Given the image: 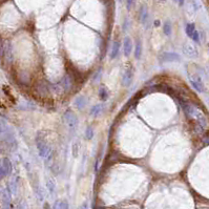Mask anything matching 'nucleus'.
<instances>
[{
  "instance_id": "obj_34",
  "label": "nucleus",
  "mask_w": 209,
  "mask_h": 209,
  "mask_svg": "<svg viewBox=\"0 0 209 209\" xmlns=\"http://www.w3.org/2000/svg\"><path fill=\"white\" fill-rule=\"evenodd\" d=\"M160 1H162V2H165V1H166V0H160Z\"/></svg>"
},
{
  "instance_id": "obj_25",
  "label": "nucleus",
  "mask_w": 209,
  "mask_h": 209,
  "mask_svg": "<svg viewBox=\"0 0 209 209\" xmlns=\"http://www.w3.org/2000/svg\"><path fill=\"white\" fill-rule=\"evenodd\" d=\"M6 171H4L3 167H2L1 162H0V180H2L3 178H6Z\"/></svg>"
},
{
  "instance_id": "obj_29",
  "label": "nucleus",
  "mask_w": 209,
  "mask_h": 209,
  "mask_svg": "<svg viewBox=\"0 0 209 209\" xmlns=\"http://www.w3.org/2000/svg\"><path fill=\"white\" fill-rule=\"evenodd\" d=\"M43 209H52V207H50V205L47 202H45L43 204Z\"/></svg>"
},
{
  "instance_id": "obj_27",
  "label": "nucleus",
  "mask_w": 209,
  "mask_h": 209,
  "mask_svg": "<svg viewBox=\"0 0 209 209\" xmlns=\"http://www.w3.org/2000/svg\"><path fill=\"white\" fill-rule=\"evenodd\" d=\"M132 3H134V0H126V9L128 10V11L131 9Z\"/></svg>"
},
{
  "instance_id": "obj_36",
  "label": "nucleus",
  "mask_w": 209,
  "mask_h": 209,
  "mask_svg": "<svg viewBox=\"0 0 209 209\" xmlns=\"http://www.w3.org/2000/svg\"><path fill=\"white\" fill-rule=\"evenodd\" d=\"M119 1H120V2H121V1H122V0H119Z\"/></svg>"
},
{
  "instance_id": "obj_33",
  "label": "nucleus",
  "mask_w": 209,
  "mask_h": 209,
  "mask_svg": "<svg viewBox=\"0 0 209 209\" xmlns=\"http://www.w3.org/2000/svg\"><path fill=\"white\" fill-rule=\"evenodd\" d=\"M173 2H179V0H173Z\"/></svg>"
},
{
  "instance_id": "obj_19",
  "label": "nucleus",
  "mask_w": 209,
  "mask_h": 209,
  "mask_svg": "<svg viewBox=\"0 0 209 209\" xmlns=\"http://www.w3.org/2000/svg\"><path fill=\"white\" fill-rule=\"evenodd\" d=\"M53 209H70V205L66 201H56Z\"/></svg>"
},
{
  "instance_id": "obj_11",
  "label": "nucleus",
  "mask_w": 209,
  "mask_h": 209,
  "mask_svg": "<svg viewBox=\"0 0 209 209\" xmlns=\"http://www.w3.org/2000/svg\"><path fill=\"white\" fill-rule=\"evenodd\" d=\"M98 96H99V99L102 101V102H105L108 100L109 98V90L108 88L106 87L104 84H102V85L99 87V90H98Z\"/></svg>"
},
{
  "instance_id": "obj_24",
  "label": "nucleus",
  "mask_w": 209,
  "mask_h": 209,
  "mask_svg": "<svg viewBox=\"0 0 209 209\" xmlns=\"http://www.w3.org/2000/svg\"><path fill=\"white\" fill-rule=\"evenodd\" d=\"M191 39H192L195 43H200V34H199L198 30H195V32L193 33V35H192V37H191Z\"/></svg>"
},
{
  "instance_id": "obj_2",
  "label": "nucleus",
  "mask_w": 209,
  "mask_h": 209,
  "mask_svg": "<svg viewBox=\"0 0 209 209\" xmlns=\"http://www.w3.org/2000/svg\"><path fill=\"white\" fill-rule=\"evenodd\" d=\"M35 142H36V147L38 149V152H39V155L42 159L46 160V162H48L53 157V149L52 146L46 141V138L42 135V131L38 132Z\"/></svg>"
},
{
  "instance_id": "obj_12",
  "label": "nucleus",
  "mask_w": 209,
  "mask_h": 209,
  "mask_svg": "<svg viewBox=\"0 0 209 209\" xmlns=\"http://www.w3.org/2000/svg\"><path fill=\"white\" fill-rule=\"evenodd\" d=\"M103 109H104L103 104H96V105H94L93 107L90 108V115L91 117H94V118H97V117H99L102 114Z\"/></svg>"
},
{
  "instance_id": "obj_13",
  "label": "nucleus",
  "mask_w": 209,
  "mask_h": 209,
  "mask_svg": "<svg viewBox=\"0 0 209 209\" xmlns=\"http://www.w3.org/2000/svg\"><path fill=\"white\" fill-rule=\"evenodd\" d=\"M1 165H2V167H3L6 175H11V173L13 172V165H12V162L10 161V159L3 158L1 161Z\"/></svg>"
},
{
  "instance_id": "obj_20",
  "label": "nucleus",
  "mask_w": 209,
  "mask_h": 209,
  "mask_svg": "<svg viewBox=\"0 0 209 209\" xmlns=\"http://www.w3.org/2000/svg\"><path fill=\"white\" fill-rule=\"evenodd\" d=\"M197 30V29H195V25L193 23H187L185 26V32H186V35H187L188 37L191 38L193 35V33Z\"/></svg>"
},
{
  "instance_id": "obj_4",
  "label": "nucleus",
  "mask_w": 209,
  "mask_h": 209,
  "mask_svg": "<svg viewBox=\"0 0 209 209\" xmlns=\"http://www.w3.org/2000/svg\"><path fill=\"white\" fill-rule=\"evenodd\" d=\"M188 80L192 85V87L198 93H204L205 91V85H204V82L202 78L200 77V75H198V74H189L188 75Z\"/></svg>"
},
{
  "instance_id": "obj_22",
  "label": "nucleus",
  "mask_w": 209,
  "mask_h": 209,
  "mask_svg": "<svg viewBox=\"0 0 209 209\" xmlns=\"http://www.w3.org/2000/svg\"><path fill=\"white\" fill-rule=\"evenodd\" d=\"M79 150H80V144H79L78 141H74L72 145V152L74 158H77L79 155Z\"/></svg>"
},
{
  "instance_id": "obj_28",
  "label": "nucleus",
  "mask_w": 209,
  "mask_h": 209,
  "mask_svg": "<svg viewBox=\"0 0 209 209\" xmlns=\"http://www.w3.org/2000/svg\"><path fill=\"white\" fill-rule=\"evenodd\" d=\"M79 209H90V208H88V203L87 202H84L82 205L80 206V208H79Z\"/></svg>"
},
{
  "instance_id": "obj_18",
  "label": "nucleus",
  "mask_w": 209,
  "mask_h": 209,
  "mask_svg": "<svg viewBox=\"0 0 209 209\" xmlns=\"http://www.w3.org/2000/svg\"><path fill=\"white\" fill-rule=\"evenodd\" d=\"M163 32H164V34L166 35L167 37L171 36L172 34V26H171V22L166 20L165 21V23L163 24Z\"/></svg>"
},
{
  "instance_id": "obj_26",
  "label": "nucleus",
  "mask_w": 209,
  "mask_h": 209,
  "mask_svg": "<svg viewBox=\"0 0 209 209\" xmlns=\"http://www.w3.org/2000/svg\"><path fill=\"white\" fill-rule=\"evenodd\" d=\"M100 76H102V70H98V73H97L96 75H95V77H94V79H93V80L95 81V82H97V81H98L99 79L101 78Z\"/></svg>"
},
{
  "instance_id": "obj_30",
  "label": "nucleus",
  "mask_w": 209,
  "mask_h": 209,
  "mask_svg": "<svg viewBox=\"0 0 209 209\" xmlns=\"http://www.w3.org/2000/svg\"><path fill=\"white\" fill-rule=\"evenodd\" d=\"M2 134H4V126H3V124L0 122V135H2Z\"/></svg>"
},
{
  "instance_id": "obj_35",
  "label": "nucleus",
  "mask_w": 209,
  "mask_h": 209,
  "mask_svg": "<svg viewBox=\"0 0 209 209\" xmlns=\"http://www.w3.org/2000/svg\"><path fill=\"white\" fill-rule=\"evenodd\" d=\"M18 209H22V207H19V208H18Z\"/></svg>"
},
{
  "instance_id": "obj_15",
  "label": "nucleus",
  "mask_w": 209,
  "mask_h": 209,
  "mask_svg": "<svg viewBox=\"0 0 209 209\" xmlns=\"http://www.w3.org/2000/svg\"><path fill=\"white\" fill-rule=\"evenodd\" d=\"M120 47H121L120 42L119 41H115L114 44H113V48H111V54H109V58H111V60L116 59V58L118 57V55L120 53Z\"/></svg>"
},
{
  "instance_id": "obj_21",
  "label": "nucleus",
  "mask_w": 209,
  "mask_h": 209,
  "mask_svg": "<svg viewBox=\"0 0 209 209\" xmlns=\"http://www.w3.org/2000/svg\"><path fill=\"white\" fill-rule=\"evenodd\" d=\"M95 136V131H94L93 126H87L85 129V132H84V138H85L86 140H91Z\"/></svg>"
},
{
  "instance_id": "obj_17",
  "label": "nucleus",
  "mask_w": 209,
  "mask_h": 209,
  "mask_svg": "<svg viewBox=\"0 0 209 209\" xmlns=\"http://www.w3.org/2000/svg\"><path fill=\"white\" fill-rule=\"evenodd\" d=\"M46 187L50 195H54L56 192V181L54 178H48L46 180Z\"/></svg>"
},
{
  "instance_id": "obj_10",
  "label": "nucleus",
  "mask_w": 209,
  "mask_h": 209,
  "mask_svg": "<svg viewBox=\"0 0 209 209\" xmlns=\"http://www.w3.org/2000/svg\"><path fill=\"white\" fill-rule=\"evenodd\" d=\"M86 104H87V99L82 95L78 96L77 98L75 99V101H74V106H75L78 111L83 109L86 106Z\"/></svg>"
},
{
  "instance_id": "obj_31",
  "label": "nucleus",
  "mask_w": 209,
  "mask_h": 209,
  "mask_svg": "<svg viewBox=\"0 0 209 209\" xmlns=\"http://www.w3.org/2000/svg\"><path fill=\"white\" fill-rule=\"evenodd\" d=\"M184 2H185V0H179V4H180V6H183V4H184Z\"/></svg>"
},
{
  "instance_id": "obj_8",
  "label": "nucleus",
  "mask_w": 209,
  "mask_h": 209,
  "mask_svg": "<svg viewBox=\"0 0 209 209\" xmlns=\"http://www.w3.org/2000/svg\"><path fill=\"white\" fill-rule=\"evenodd\" d=\"M11 189L7 187L6 189L1 190V201L2 205H3L4 209H12V203H11Z\"/></svg>"
},
{
  "instance_id": "obj_23",
  "label": "nucleus",
  "mask_w": 209,
  "mask_h": 209,
  "mask_svg": "<svg viewBox=\"0 0 209 209\" xmlns=\"http://www.w3.org/2000/svg\"><path fill=\"white\" fill-rule=\"evenodd\" d=\"M188 10L191 11V13H195L198 11V4L195 1H193V0H190L189 2H188Z\"/></svg>"
},
{
  "instance_id": "obj_1",
  "label": "nucleus",
  "mask_w": 209,
  "mask_h": 209,
  "mask_svg": "<svg viewBox=\"0 0 209 209\" xmlns=\"http://www.w3.org/2000/svg\"><path fill=\"white\" fill-rule=\"evenodd\" d=\"M180 105L182 106V108L184 109L185 114L187 116H189L190 118H192L193 120H195V122L200 125L201 127H206L208 124L207 118L204 115L202 111H200L198 107H195V105L188 103V102H185L183 100H180Z\"/></svg>"
},
{
  "instance_id": "obj_32",
  "label": "nucleus",
  "mask_w": 209,
  "mask_h": 209,
  "mask_svg": "<svg viewBox=\"0 0 209 209\" xmlns=\"http://www.w3.org/2000/svg\"><path fill=\"white\" fill-rule=\"evenodd\" d=\"M155 25H157V26H158V25H159V21H158V20H157V21H155Z\"/></svg>"
},
{
  "instance_id": "obj_14",
  "label": "nucleus",
  "mask_w": 209,
  "mask_h": 209,
  "mask_svg": "<svg viewBox=\"0 0 209 209\" xmlns=\"http://www.w3.org/2000/svg\"><path fill=\"white\" fill-rule=\"evenodd\" d=\"M142 50H143V46H142V41L140 39H138L136 41V46H135V52L134 56L136 58V60H139L142 56Z\"/></svg>"
},
{
  "instance_id": "obj_9",
  "label": "nucleus",
  "mask_w": 209,
  "mask_h": 209,
  "mask_svg": "<svg viewBox=\"0 0 209 209\" xmlns=\"http://www.w3.org/2000/svg\"><path fill=\"white\" fill-rule=\"evenodd\" d=\"M132 50H134V45H132V40L131 37L126 36L124 38L123 41V53L125 57H129L132 53Z\"/></svg>"
},
{
  "instance_id": "obj_5",
  "label": "nucleus",
  "mask_w": 209,
  "mask_h": 209,
  "mask_svg": "<svg viewBox=\"0 0 209 209\" xmlns=\"http://www.w3.org/2000/svg\"><path fill=\"white\" fill-rule=\"evenodd\" d=\"M134 77H135V68L131 63H128V66H126L123 76H122V85L125 86V87L131 86L132 81H134Z\"/></svg>"
},
{
  "instance_id": "obj_6",
  "label": "nucleus",
  "mask_w": 209,
  "mask_h": 209,
  "mask_svg": "<svg viewBox=\"0 0 209 209\" xmlns=\"http://www.w3.org/2000/svg\"><path fill=\"white\" fill-rule=\"evenodd\" d=\"M160 62H180L182 60L181 56L175 52H163L159 56Z\"/></svg>"
},
{
  "instance_id": "obj_7",
  "label": "nucleus",
  "mask_w": 209,
  "mask_h": 209,
  "mask_svg": "<svg viewBox=\"0 0 209 209\" xmlns=\"http://www.w3.org/2000/svg\"><path fill=\"white\" fill-rule=\"evenodd\" d=\"M182 52L186 57L191 58V59H195V58H197L199 56L198 50L195 46H192L191 44H189V43H185V44L183 45Z\"/></svg>"
},
{
  "instance_id": "obj_16",
  "label": "nucleus",
  "mask_w": 209,
  "mask_h": 209,
  "mask_svg": "<svg viewBox=\"0 0 209 209\" xmlns=\"http://www.w3.org/2000/svg\"><path fill=\"white\" fill-rule=\"evenodd\" d=\"M147 20H148V11H147L146 6H142L141 11H140V21L141 23L145 25L147 23Z\"/></svg>"
},
{
  "instance_id": "obj_3",
  "label": "nucleus",
  "mask_w": 209,
  "mask_h": 209,
  "mask_svg": "<svg viewBox=\"0 0 209 209\" xmlns=\"http://www.w3.org/2000/svg\"><path fill=\"white\" fill-rule=\"evenodd\" d=\"M63 120H64L66 126H67V128L70 131L74 132L76 129L78 128V125H79L78 117H77V115L72 111V109H67V111H65V113L63 114Z\"/></svg>"
}]
</instances>
